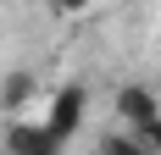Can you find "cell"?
Instances as JSON below:
<instances>
[{
  "label": "cell",
  "instance_id": "1",
  "mask_svg": "<svg viewBox=\"0 0 161 155\" xmlns=\"http://www.w3.org/2000/svg\"><path fill=\"white\" fill-rule=\"evenodd\" d=\"M83 116H89V89H83V83H61V89H50V94H45V111H39V127H45L50 139H56V144L67 150V144L78 139Z\"/></svg>",
  "mask_w": 161,
  "mask_h": 155
},
{
  "label": "cell",
  "instance_id": "4",
  "mask_svg": "<svg viewBox=\"0 0 161 155\" xmlns=\"http://www.w3.org/2000/svg\"><path fill=\"white\" fill-rule=\"evenodd\" d=\"M100 155H156L139 133H128V127H106L100 133Z\"/></svg>",
  "mask_w": 161,
  "mask_h": 155
},
{
  "label": "cell",
  "instance_id": "3",
  "mask_svg": "<svg viewBox=\"0 0 161 155\" xmlns=\"http://www.w3.org/2000/svg\"><path fill=\"white\" fill-rule=\"evenodd\" d=\"M6 155H61V144L50 139L45 127H39V116H33V122H17L6 133Z\"/></svg>",
  "mask_w": 161,
  "mask_h": 155
},
{
  "label": "cell",
  "instance_id": "5",
  "mask_svg": "<svg viewBox=\"0 0 161 155\" xmlns=\"http://www.w3.org/2000/svg\"><path fill=\"white\" fill-rule=\"evenodd\" d=\"M50 6H56V11H61V17H78V11H89L95 0H50Z\"/></svg>",
  "mask_w": 161,
  "mask_h": 155
},
{
  "label": "cell",
  "instance_id": "2",
  "mask_svg": "<svg viewBox=\"0 0 161 155\" xmlns=\"http://www.w3.org/2000/svg\"><path fill=\"white\" fill-rule=\"evenodd\" d=\"M117 127H128L150 150H161V105H156V94L145 83H122L117 89Z\"/></svg>",
  "mask_w": 161,
  "mask_h": 155
}]
</instances>
